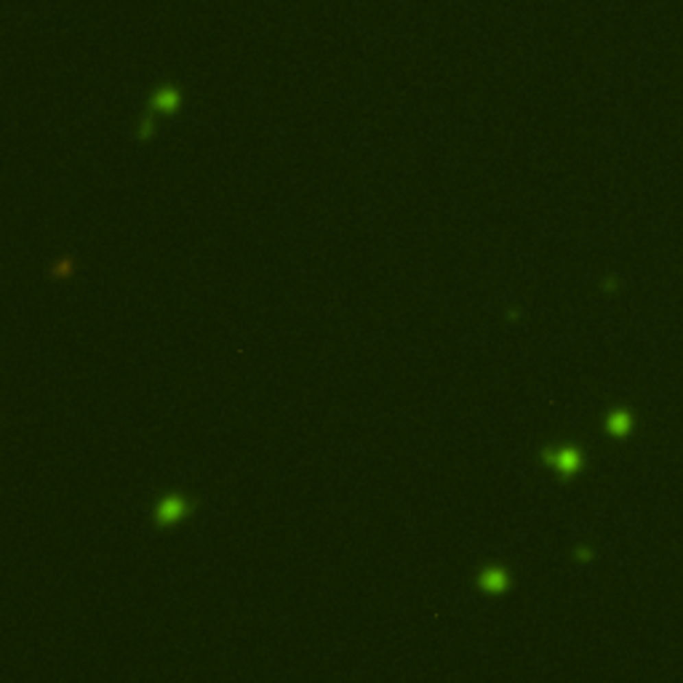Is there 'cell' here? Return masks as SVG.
I'll list each match as a JSON object with an SVG mask.
<instances>
[{"label":"cell","mask_w":683,"mask_h":683,"mask_svg":"<svg viewBox=\"0 0 683 683\" xmlns=\"http://www.w3.org/2000/svg\"><path fill=\"white\" fill-rule=\"evenodd\" d=\"M478 585H481L483 592L496 595V592H505V590H507V585H510V577H507V571H505V568L491 566V568H486V571H481Z\"/></svg>","instance_id":"7a4b0ae2"},{"label":"cell","mask_w":683,"mask_h":683,"mask_svg":"<svg viewBox=\"0 0 683 683\" xmlns=\"http://www.w3.org/2000/svg\"><path fill=\"white\" fill-rule=\"evenodd\" d=\"M609 424H611V433H625L630 422H627V416L625 414H616V416H611Z\"/></svg>","instance_id":"277c9868"},{"label":"cell","mask_w":683,"mask_h":683,"mask_svg":"<svg viewBox=\"0 0 683 683\" xmlns=\"http://www.w3.org/2000/svg\"><path fill=\"white\" fill-rule=\"evenodd\" d=\"M547 462L553 464L555 470H561L563 475H571L579 470V454L574 448H561L555 454H547Z\"/></svg>","instance_id":"3957f363"},{"label":"cell","mask_w":683,"mask_h":683,"mask_svg":"<svg viewBox=\"0 0 683 683\" xmlns=\"http://www.w3.org/2000/svg\"><path fill=\"white\" fill-rule=\"evenodd\" d=\"M190 510H193V505H190L187 499L171 494V496H166V499L155 507V523H158V526H173V523H179L182 518H187V512Z\"/></svg>","instance_id":"6da1fadb"}]
</instances>
